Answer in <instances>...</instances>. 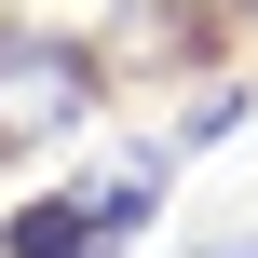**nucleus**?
<instances>
[{
  "label": "nucleus",
  "instance_id": "f257e3e1",
  "mask_svg": "<svg viewBox=\"0 0 258 258\" xmlns=\"http://www.w3.org/2000/svg\"><path fill=\"white\" fill-rule=\"evenodd\" d=\"M109 109V54L95 41H68V27H0V163H27V150H54V136H82Z\"/></svg>",
  "mask_w": 258,
  "mask_h": 258
},
{
  "label": "nucleus",
  "instance_id": "f03ea898",
  "mask_svg": "<svg viewBox=\"0 0 258 258\" xmlns=\"http://www.w3.org/2000/svg\"><path fill=\"white\" fill-rule=\"evenodd\" d=\"M245 109H258V82H190V109L163 122V150L190 163V150H218V136H245Z\"/></svg>",
  "mask_w": 258,
  "mask_h": 258
},
{
  "label": "nucleus",
  "instance_id": "7ed1b4c3",
  "mask_svg": "<svg viewBox=\"0 0 258 258\" xmlns=\"http://www.w3.org/2000/svg\"><path fill=\"white\" fill-rule=\"evenodd\" d=\"M190 258H258V218H245V231H204Z\"/></svg>",
  "mask_w": 258,
  "mask_h": 258
},
{
  "label": "nucleus",
  "instance_id": "20e7f679",
  "mask_svg": "<svg viewBox=\"0 0 258 258\" xmlns=\"http://www.w3.org/2000/svg\"><path fill=\"white\" fill-rule=\"evenodd\" d=\"M245 27H258V0H245Z\"/></svg>",
  "mask_w": 258,
  "mask_h": 258
}]
</instances>
